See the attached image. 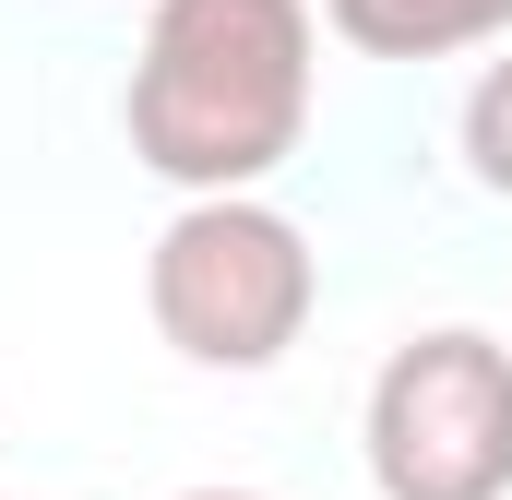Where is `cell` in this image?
Returning a JSON list of instances; mask_svg holds the SVG:
<instances>
[{
    "instance_id": "obj_3",
    "label": "cell",
    "mask_w": 512,
    "mask_h": 500,
    "mask_svg": "<svg viewBox=\"0 0 512 500\" xmlns=\"http://www.w3.org/2000/svg\"><path fill=\"white\" fill-rule=\"evenodd\" d=\"M370 489L382 500H512V346L441 322L370 381Z\"/></svg>"
},
{
    "instance_id": "obj_5",
    "label": "cell",
    "mask_w": 512,
    "mask_h": 500,
    "mask_svg": "<svg viewBox=\"0 0 512 500\" xmlns=\"http://www.w3.org/2000/svg\"><path fill=\"white\" fill-rule=\"evenodd\" d=\"M465 167H477V191L512 203V60H489L477 96H465Z\"/></svg>"
},
{
    "instance_id": "obj_6",
    "label": "cell",
    "mask_w": 512,
    "mask_h": 500,
    "mask_svg": "<svg viewBox=\"0 0 512 500\" xmlns=\"http://www.w3.org/2000/svg\"><path fill=\"white\" fill-rule=\"evenodd\" d=\"M179 500H262V489H179Z\"/></svg>"
},
{
    "instance_id": "obj_1",
    "label": "cell",
    "mask_w": 512,
    "mask_h": 500,
    "mask_svg": "<svg viewBox=\"0 0 512 500\" xmlns=\"http://www.w3.org/2000/svg\"><path fill=\"white\" fill-rule=\"evenodd\" d=\"M120 120L155 179L262 191L310 131V0H155Z\"/></svg>"
},
{
    "instance_id": "obj_2",
    "label": "cell",
    "mask_w": 512,
    "mask_h": 500,
    "mask_svg": "<svg viewBox=\"0 0 512 500\" xmlns=\"http://www.w3.org/2000/svg\"><path fill=\"white\" fill-rule=\"evenodd\" d=\"M310 298H322L310 239L251 191H191L143 262V310L191 370H274L310 334Z\"/></svg>"
},
{
    "instance_id": "obj_4",
    "label": "cell",
    "mask_w": 512,
    "mask_h": 500,
    "mask_svg": "<svg viewBox=\"0 0 512 500\" xmlns=\"http://www.w3.org/2000/svg\"><path fill=\"white\" fill-rule=\"evenodd\" d=\"M322 24L370 60H441V48H477L501 36L512 0H322Z\"/></svg>"
}]
</instances>
